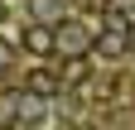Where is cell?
I'll return each mask as SVG.
<instances>
[{"instance_id":"6da1fadb","label":"cell","mask_w":135,"mask_h":130,"mask_svg":"<svg viewBox=\"0 0 135 130\" xmlns=\"http://www.w3.org/2000/svg\"><path fill=\"white\" fill-rule=\"evenodd\" d=\"M87 43H92V34H87V24H63L58 29V48H63V53L68 58H82V53H87Z\"/></svg>"},{"instance_id":"3957f363","label":"cell","mask_w":135,"mask_h":130,"mask_svg":"<svg viewBox=\"0 0 135 130\" xmlns=\"http://www.w3.org/2000/svg\"><path fill=\"white\" fill-rule=\"evenodd\" d=\"M126 43H130V34H126V24H121V19H111V29L97 39V48H101L106 58H121V53H126Z\"/></svg>"},{"instance_id":"5b68a950","label":"cell","mask_w":135,"mask_h":130,"mask_svg":"<svg viewBox=\"0 0 135 130\" xmlns=\"http://www.w3.org/2000/svg\"><path fill=\"white\" fill-rule=\"evenodd\" d=\"M34 10H39V14H48V10H53V0H34Z\"/></svg>"},{"instance_id":"277c9868","label":"cell","mask_w":135,"mask_h":130,"mask_svg":"<svg viewBox=\"0 0 135 130\" xmlns=\"http://www.w3.org/2000/svg\"><path fill=\"white\" fill-rule=\"evenodd\" d=\"M24 87H29L34 96H53V92H58V77L48 72V68H34V72L24 77Z\"/></svg>"},{"instance_id":"7a4b0ae2","label":"cell","mask_w":135,"mask_h":130,"mask_svg":"<svg viewBox=\"0 0 135 130\" xmlns=\"http://www.w3.org/2000/svg\"><path fill=\"white\" fill-rule=\"evenodd\" d=\"M24 48L39 53V58H48V53H58V34H53L48 24H29V29H24Z\"/></svg>"}]
</instances>
